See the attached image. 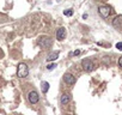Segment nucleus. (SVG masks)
<instances>
[{
	"label": "nucleus",
	"mask_w": 122,
	"mask_h": 115,
	"mask_svg": "<svg viewBox=\"0 0 122 115\" xmlns=\"http://www.w3.org/2000/svg\"><path fill=\"white\" fill-rule=\"evenodd\" d=\"M17 74H18V77H20V78H25V77H28V74H29V68H28V66L25 65V64H19L18 65V70H17Z\"/></svg>",
	"instance_id": "1"
},
{
	"label": "nucleus",
	"mask_w": 122,
	"mask_h": 115,
	"mask_svg": "<svg viewBox=\"0 0 122 115\" xmlns=\"http://www.w3.org/2000/svg\"><path fill=\"white\" fill-rule=\"evenodd\" d=\"M81 67H83L84 71H86V72H91V71L95 70V65H93V63H92L90 59H84V60L81 61Z\"/></svg>",
	"instance_id": "2"
},
{
	"label": "nucleus",
	"mask_w": 122,
	"mask_h": 115,
	"mask_svg": "<svg viewBox=\"0 0 122 115\" xmlns=\"http://www.w3.org/2000/svg\"><path fill=\"white\" fill-rule=\"evenodd\" d=\"M38 44H40L42 48L48 49V48H50V46H51V40H50L49 37H41V38L38 40Z\"/></svg>",
	"instance_id": "3"
},
{
	"label": "nucleus",
	"mask_w": 122,
	"mask_h": 115,
	"mask_svg": "<svg viewBox=\"0 0 122 115\" xmlns=\"http://www.w3.org/2000/svg\"><path fill=\"white\" fill-rule=\"evenodd\" d=\"M28 99H29V102H30L31 104H36V103L40 101V96H38V94L34 90V91H30V92H29Z\"/></svg>",
	"instance_id": "4"
},
{
	"label": "nucleus",
	"mask_w": 122,
	"mask_h": 115,
	"mask_svg": "<svg viewBox=\"0 0 122 115\" xmlns=\"http://www.w3.org/2000/svg\"><path fill=\"white\" fill-rule=\"evenodd\" d=\"M98 12H99V15H101L103 18H108V17L110 16V13H111V9H110L109 6H101V7L98 9Z\"/></svg>",
	"instance_id": "5"
},
{
	"label": "nucleus",
	"mask_w": 122,
	"mask_h": 115,
	"mask_svg": "<svg viewBox=\"0 0 122 115\" xmlns=\"http://www.w3.org/2000/svg\"><path fill=\"white\" fill-rule=\"evenodd\" d=\"M64 82L67 84V85H73L76 83V77L71 73H66L64 76Z\"/></svg>",
	"instance_id": "6"
},
{
	"label": "nucleus",
	"mask_w": 122,
	"mask_h": 115,
	"mask_svg": "<svg viewBox=\"0 0 122 115\" xmlns=\"http://www.w3.org/2000/svg\"><path fill=\"white\" fill-rule=\"evenodd\" d=\"M65 37H66V30H65V28H59L57 31H56V38L59 41H61V40H64Z\"/></svg>",
	"instance_id": "7"
},
{
	"label": "nucleus",
	"mask_w": 122,
	"mask_h": 115,
	"mask_svg": "<svg viewBox=\"0 0 122 115\" xmlns=\"http://www.w3.org/2000/svg\"><path fill=\"white\" fill-rule=\"evenodd\" d=\"M71 102V96L68 95V94H64L62 96H61V98H60V103L62 104V105H66V104H68Z\"/></svg>",
	"instance_id": "8"
},
{
	"label": "nucleus",
	"mask_w": 122,
	"mask_h": 115,
	"mask_svg": "<svg viewBox=\"0 0 122 115\" xmlns=\"http://www.w3.org/2000/svg\"><path fill=\"white\" fill-rule=\"evenodd\" d=\"M59 58V52H53V53H50L49 55H48V58H47V61H54V60H56Z\"/></svg>",
	"instance_id": "9"
},
{
	"label": "nucleus",
	"mask_w": 122,
	"mask_h": 115,
	"mask_svg": "<svg viewBox=\"0 0 122 115\" xmlns=\"http://www.w3.org/2000/svg\"><path fill=\"white\" fill-rule=\"evenodd\" d=\"M112 24H114V26H122V16H118V17H116L115 19H114V22H112Z\"/></svg>",
	"instance_id": "10"
},
{
	"label": "nucleus",
	"mask_w": 122,
	"mask_h": 115,
	"mask_svg": "<svg viewBox=\"0 0 122 115\" xmlns=\"http://www.w3.org/2000/svg\"><path fill=\"white\" fill-rule=\"evenodd\" d=\"M48 89H49V84H48L47 82H43V83H42V90H43V92L46 94V92L48 91Z\"/></svg>",
	"instance_id": "11"
},
{
	"label": "nucleus",
	"mask_w": 122,
	"mask_h": 115,
	"mask_svg": "<svg viewBox=\"0 0 122 115\" xmlns=\"http://www.w3.org/2000/svg\"><path fill=\"white\" fill-rule=\"evenodd\" d=\"M64 15L67 16V17H70V16L73 15V11H72V10H65V11H64Z\"/></svg>",
	"instance_id": "12"
},
{
	"label": "nucleus",
	"mask_w": 122,
	"mask_h": 115,
	"mask_svg": "<svg viewBox=\"0 0 122 115\" xmlns=\"http://www.w3.org/2000/svg\"><path fill=\"white\" fill-rule=\"evenodd\" d=\"M55 67H56V65H55V64H51V65H48V66H47V70L50 71V70H54Z\"/></svg>",
	"instance_id": "13"
},
{
	"label": "nucleus",
	"mask_w": 122,
	"mask_h": 115,
	"mask_svg": "<svg viewBox=\"0 0 122 115\" xmlns=\"http://www.w3.org/2000/svg\"><path fill=\"white\" fill-rule=\"evenodd\" d=\"M116 48H117L118 50H122V42H118V43H116Z\"/></svg>",
	"instance_id": "14"
},
{
	"label": "nucleus",
	"mask_w": 122,
	"mask_h": 115,
	"mask_svg": "<svg viewBox=\"0 0 122 115\" xmlns=\"http://www.w3.org/2000/svg\"><path fill=\"white\" fill-rule=\"evenodd\" d=\"M118 65H120V67H122V56L118 59Z\"/></svg>",
	"instance_id": "15"
},
{
	"label": "nucleus",
	"mask_w": 122,
	"mask_h": 115,
	"mask_svg": "<svg viewBox=\"0 0 122 115\" xmlns=\"http://www.w3.org/2000/svg\"><path fill=\"white\" fill-rule=\"evenodd\" d=\"M79 54H80V50H79V49H77V50L74 52V55H79Z\"/></svg>",
	"instance_id": "16"
}]
</instances>
